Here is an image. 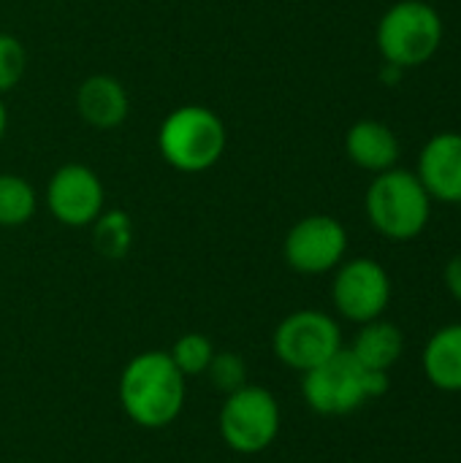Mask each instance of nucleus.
<instances>
[{
	"mask_svg": "<svg viewBox=\"0 0 461 463\" xmlns=\"http://www.w3.org/2000/svg\"><path fill=\"white\" fill-rule=\"evenodd\" d=\"M117 396L130 423L160 431L179 420L187 402V377L174 366L166 350H147L122 366Z\"/></svg>",
	"mask_w": 461,
	"mask_h": 463,
	"instance_id": "f257e3e1",
	"label": "nucleus"
},
{
	"mask_svg": "<svg viewBox=\"0 0 461 463\" xmlns=\"http://www.w3.org/2000/svg\"><path fill=\"white\" fill-rule=\"evenodd\" d=\"M228 146V130L217 111L201 103H185L168 111L158 128V152L179 174H204L215 168Z\"/></svg>",
	"mask_w": 461,
	"mask_h": 463,
	"instance_id": "f03ea898",
	"label": "nucleus"
},
{
	"mask_svg": "<svg viewBox=\"0 0 461 463\" xmlns=\"http://www.w3.org/2000/svg\"><path fill=\"white\" fill-rule=\"evenodd\" d=\"M386 391L389 374L361 366L348 347L302 374V399L315 415L323 418L353 415L372 399L386 396Z\"/></svg>",
	"mask_w": 461,
	"mask_h": 463,
	"instance_id": "7ed1b4c3",
	"label": "nucleus"
},
{
	"mask_svg": "<svg viewBox=\"0 0 461 463\" xmlns=\"http://www.w3.org/2000/svg\"><path fill=\"white\" fill-rule=\"evenodd\" d=\"M370 225L389 241L418 239L432 217V198L418 182L416 171L389 168L375 174L364 195Z\"/></svg>",
	"mask_w": 461,
	"mask_h": 463,
	"instance_id": "20e7f679",
	"label": "nucleus"
},
{
	"mask_svg": "<svg viewBox=\"0 0 461 463\" xmlns=\"http://www.w3.org/2000/svg\"><path fill=\"white\" fill-rule=\"evenodd\" d=\"M443 19L427 0H399L378 22L375 43L389 65L402 71L429 62L443 43Z\"/></svg>",
	"mask_w": 461,
	"mask_h": 463,
	"instance_id": "39448f33",
	"label": "nucleus"
},
{
	"mask_svg": "<svg viewBox=\"0 0 461 463\" xmlns=\"http://www.w3.org/2000/svg\"><path fill=\"white\" fill-rule=\"evenodd\" d=\"M283 429V410L277 396L247 383L245 388L228 393L220 404L217 431L228 450L239 456H258L274 445Z\"/></svg>",
	"mask_w": 461,
	"mask_h": 463,
	"instance_id": "423d86ee",
	"label": "nucleus"
},
{
	"mask_svg": "<svg viewBox=\"0 0 461 463\" xmlns=\"http://www.w3.org/2000/svg\"><path fill=\"white\" fill-rule=\"evenodd\" d=\"M342 350L340 320L323 309H296L285 315L272 334L274 358L291 372H310Z\"/></svg>",
	"mask_w": 461,
	"mask_h": 463,
	"instance_id": "0eeeda50",
	"label": "nucleus"
},
{
	"mask_svg": "<svg viewBox=\"0 0 461 463\" xmlns=\"http://www.w3.org/2000/svg\"><path fill=\"white\" fill-rule=\"evenodd\" d=\"M394 296L391 277L383 263L375 258H345L334 269L331 279V304L334 312L356 326L378 320L386 315Z\"/></svg>",
	"mask_w": 461,
	"mask_h": 463,
	"instance_id": "6e6552de",
	"label": "nucleus"
},
{
	"mask_svg": "<svg viewBox=\"0 0 461 463\" xmlns=\"http://www.w3.org/2000/svg\"><path fill=\"white\" fill-rule=\"evenodd\" d=\"M348 231L331 214H307L296 220L283 239V258L302 277L334 271L348 255Z\"/></svg>",
	"mask_w": 461,
	"mask_h": 463,
	"instance_id": "1a4fd4ad",
	"label": "nucleus"
},
{
	"mask_svg": "<svg viewBox=\"0 0 461 463\" xmlns=\"http://www.w3.org/2000/svg\"><path fill=\"white\" fill-rule=\"evenodd\" d=\"M46 209L65 228H90L106 209V187L95 168L62 163L46 182Z\"/></svg>",
	"mask_w": 461,
	"mask_h": 463,
	"instance_id": "9d476101",
	"label": "nucleus"
},
{
	"mask_svg": "<svg viewBox=\"0 0 461 463\" xmlns=\"http://www.w3.org/2000/svg\"><path fill=\"white\" fill-rule=\"evenodd\" d=\"M418 182L429 193L432 201L440 203H461V133L446 130L432 136L421 155L416 168Z\"/></svg>",
	"mask_w": 461,
	"mask_h": 463,
	"instance_id": "9b49d317",
	"label": "nucleus"
},
{
	"mask_svg": "<svg viewBox=\"0 0 461 463\" xmlns=\"http://www.w3.org/2000/svg\"><path fill=\"white\" fill-rule=\"evenodd\" d=\"M76 114L92 130H114L130 114V95L111 73H92L76 87Z\"/></svg>",
	"mask_w": 461,
	"mask_h": 463,
	"instance_id": "f8f14e48",
	"label": "nucleus"
},
{
	"mask_svg": "<svg viewBox=\"0 0 461 463\" xmlns=\"http://www.w3.org/2000/svg\"><path fill=\"white\" fill-rule=\"evenodd\" d=\"M345 152L353 165L370 174H383L389 168H397L399 138L380 119H359L345 133Z\"/></svg>",
	"mask_w": 461,
	"mask_h": 463,
	"instance_id": "ddd939ff",
	"label": "nucleus"
},
{
	"mask_svg": "<svg viewBox=\"0 0 461 463\" xmlns=\"http://www.w3.org/2000/svg\"><path fill=\"white\" fill-rule=\"evenodd\" d=\"M348 353L367 369L372 372H383L389 374L402 353H405V334L397 323L386 320V317H378V320H370L364 326H359Z\"/></svg>",
	"mask_w": 461,
	"mask_h": 463,
	"instance_id": "4468645a",
	"label": "nucleus"
},
{
	"mask_svg": "<svg viewBox=\"0 0 461 463\" xmlns=\"http://www.w3.org/2000/svg\"><path fill=\"white\" fill-rule=\"evenodd\" d=\"M421 366L437 391L461 393V323H448L427 339Z\"/></svg>",
	"mask_w": 461,
	"mask_h": 463,
	"instance_id": "2eb2a0df",
	"label": "nucleus"
},
{
	"mask_svg": "<svg viewBox=\"0 0 461 463\" xmlns=\"http://www.w3.org/2000/svg\"><path fill=\"white\" fill-rule=\"evenodd\" d=\"M92 250L103 260H122L133 250V220L125 209H103L98 220L90 225Z\"/></svg>",
	"mask_w": 461,
	"mask_h": 463,
	"instance_id": "dca6fc26",
	"label": "nucleus"
},
{
	"mask_svg": "<svg viewBox=\"0 0 461 463\" xmlns=\"http://www.w3.org/2000/svg\"><path fill=\"white\" fill-rule=\"evenodd\" d=\"M38 212L35 187L11 171L0 174V228H22Z\"/></svg>",
	"mask_w": 461,
	"mask_h": 463,
	"instance_id": "f3484780",
	"label": "nucleus"
},
{
	"mask_svg": "<svg viewBox=\"0 0 461 463\" xmlns=\"http://www.w3.org/2000/svg\"><path fill=\"white\" fill-rule=\"evenodd\" d=\"M215 353H217V350H215L212 339H209L206 334H196V331L182 334V336L171 345V350H168L174 366H177L185 377H201V374H206V369H209Z\"/></svg>",
	"mask_w": 461,
	"mask_h": 463,
	"instance_id": "a211bd4d",
	"label": "nucleus"
},
{
	"mask_svg": "<svg viewBox=\"0 0 461 463\" xmlns=\"http://www.w3.org/2000/svg\"><path fill=\"white\" fill-rule=\"evenodd\" d=\"M204 377L209 380V385L217 393L228 396V393H234V391L247 385V364L234 350H217Z\"/></svg>",
	"mask_w": 461,
	"mask_h": 463,
	"instance_id": "6ab92c4d",
	"label": "nucleus"
},
{
	"mask_svg": "<svg viewBox=\"0 0 461 463\" xmlns=\"http://www.w3.org/2000/svg\"><path fill=\"white\" fill-rule=\"evenodd\" d=\"M24 73H27L24 43L11 33H0V95H8L11 90H16Z\"/></svg>",
	"mask_w": 461,
	"mask_h": 463,
	"instance_id": "aec40b11",
	"label": "nucleus"
},
{
	"mask_svg": "<svg viewBox=\"0 0 461 463\" xmlns=\"http://www.w3.org/2000/svg\"><path fill=\"white\" fill-rule=\"evenodd\" d=\"M443 279H446L448 293L461 304V252L448 260V266H446V271H443Z\"/></svg>",
	"mask_w": 461,
	"mask_h": 463,
	"instance_id": "412c9836",
	"label": "nucleus"
},
{
	"mask_svg": "<svg viewBox=\"0 0 461 463\" xmlns=\"http://www.w3.org/2000/svg\"><path fill=\"white\" fill-rule=\"evenodd\" d=\"M5 130H8V109H5V100H3V95H0V141H3V136H5Z\"/></svg>",
	"mask_w": 461,
	"mask_h": 463,
	"instance_id": "4be33fe9",
	"label": "nucleus"
}]
</instances>
